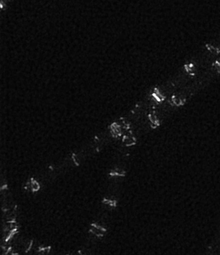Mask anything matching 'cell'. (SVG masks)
I'll use <instances>...</instances> for the list:
<instances>
[{
  "label": "cell",
  "instance_id": "obj_1",
  "mask_svg": "<svg viewBox=\"0 0 220 255\" xmlns=\"http://www.w3.org/2000/svg\"><path fill=\"white\" fill-rule=\"evenodd\" d=\"M39 184L36 181H31V188L33 191H37L39 190Z\"/></svg>",
  "mask_w": 220,
  "mask_h": 255
}]
</instances>
